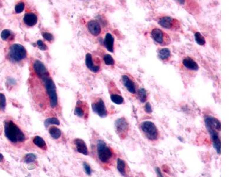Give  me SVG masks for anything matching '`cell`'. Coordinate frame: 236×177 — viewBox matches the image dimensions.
Wrapping results in <instances>:
<instances>
[{
	"label": "cell",
	"instance_id": "484cf974",
	"mask_svg": "<svg viewBox=\"0 0 236 177\" xmlns=\"http://www.w3.org/2000/svg\"><path fill=\"white\" fill-rule=\"evenodd\" d=\"M137 95L140 102L144 103L146 101V99H147L146 91L144 88H140L138 90Z\"/></svg>",
	"mask_w": 236,
	"mask_h": 177
},
{
	"label": "cell",
	"instance_id": "8d00e7d4",
	"mask_svg": "<svg viewBox=\"0 0 236 177\" xmlns=\"http://www.w3.org/2000/svg\"><path fill=\"white\" fill-rule=\"evenodd\" d=\"M145 111L147 113H151L152 112V106L149 102H147L145 106Z\"/></svg>",
	"mask_w": 236,
	"mask_h": 177
},
{
	"label": "cell",
	"instance_id": "52a82bcc",
	"mask_svg": "<svg viewBox=\"0 0 236 177\" xmlns=\"http://www.w3.org/2000/svg\"><path fill=\"white\" fill-rule=\"evenodd\" d=\"M158 24L163 28L173 30H178L180 27L179 21L169 16H165L161 18L158 21Z\"/></svg>",
	"mask_w": 236,
	"mask_h": 177
},
{
	"label": "cell",
	"instance_id": "2e32d148",
	"mask_svg": "<svg viewBox=\"0 0 236 177\" xmlns=\"http://www.w3.org/2000/svg\"><path fill=\"white\" fill-rule=\"evenodd\" d=\"M23 21L26 25L29 27L34 26L37 23V17L33 12L26 13L23 18Z\"/></svg>",
	"mask_w": 236,
	"mask_h": 177
},
{
	"label": "cell",
	"instance_id": "ac0fdd59",
	"mask_svg": "<svg viewBox=\"0 0 236 177\" xmlns=\"http://www.w3.org/2000/svg\"><path fill=\"white\" fill-rule=\"evenodd\" d=\"M86 65L87 68L94 73H97L100 70V67L99 66H96L94 65L92 56L90 53H87L86 55Z\"/></svg>",
	"mask_w": 236,
	"mask_h": 177
},
{
	"label": "cell",
	"instance_id": "ba28073f",
	"mask_svg": "<svg viewBox=\"0 0 236 177\" xmlns=\"http://www.w3.org/2000/svg\"><path fill=\"white\" fill-rule=\"evenodd\" d=\"M115 126L116 131L119 136L122 139L125 138L129 129V125L126 120L124 118H119L116 120Z\"/></svg>",
	"mask_w": 236,
	"mask_h": 177
},
{
	"label": "cell",
	"instance_id": "f1b7e54d",
	"mask_svg": "<svg viewBox=\"0 0 236 177\" xmlns=\"http://www.w3.org/2000/svg\"><path fill=\"white\" fill-rule=\"evenodd\" d=\"M37 156L34 153H28L26 155V156L24 158V162L26 164H30L33 162L36 159Z\"/></svg>",
	"mask_w": 236,
	"mask_h": 177
},
{
	"label": "cell",
	"instance_id": "44dd1931",
	"mask_svg": "<svg viewBox=\"0 0 236 177\" xmlns=\"http://www.w3.org/2000/svg\"><path fill=\"white\" fill-rule=\"evenodd\" d=\"M33 143L35 145L43 150H46L47 148L46 142L44 141V140L41 137L39 136H36L34 137Z\"/></svg>",
	"mask_w": 236,
	"mask_h": 177
},
{
	"label": "cell",
	"instance_id": "7a4b0ae2",
	"mask_svg": "<svg viewBox=\"0 0 236 177\" xmlns=\"http://www.w3.org/2000/svg\"><path fill=\"white\" fill-rule=\"evenodd\" d=\"M96 151L98 157L102 163H108L113 157V153L112 149L103 140H99L97 141Z\"/></svg>",
	"mask_w": 236,
	"mask_h": 177
},
{
	"label": "cell",
	"instance_id": "f35d334b",
	"mask_svg": "<svg viewBox=\"0 0 236 177\" xmlns=\"http://www.w3.org/2000/svg\"><path fill=\"white\" fill-rule=\"evenodd\" d=\"M3 160H4V156L1 153H0V162H2Z\"/></svg>",
	"mask_w": 236,
	"mask_h": 177
},
{
	"label": "cell",
	"instance_id": "ffe728a7",
	"mask_svg": "<svg viewBox=\"0 0 236 177\" xmlns=\"http://www.w3.org/2000/svg\"><path fill=\"white\" fill-rule=\"evenodd\" d=\"M117 169L119 173L124 177H126V162L124 160L118 158L117 160Z\"/></svg>",
	"mask_w": 236,
	"mask_h": 177
},
{
	"label": "cell",
	"instance_id": "603a6c76",
	"mask_svg": "<svg viewBox=\"0 0 236 177\" xmlns=\"http://www.w3.org/2000/svg\"><path fill=\"white\" fill-rule=\"evenodd\" d=\"M49 134L51 137L54 140H58L59 138H60L62 135L60 130L56 126H51L49 129Z\"/></svg>",
	"mask_w": 236,
	"mask_h": 177
},
{
	"label": "cell",
	"instance_id": "e0dca14e",
	"mask_svg": "<svg viewBox=\"0 0 236 177\" xmlns=\"http://www.w3.org/2000/svg\"><path fill=\"white\" fill-rule=\"evenodd\" d=\"M182 64L186 68L191 71H197L199 69L198 64L190 57L184 58L182 60Z\"/></svg>",
	"mask_w": 236,
	"mask_h": 177
},
{
	"label": "cell",
	"instance_id": "277c9868",
	"mask_svg": "<svg viewBox=\"0 0 236 177\" xmlns=\"http://www.w3.org/2000/svg\"><path fill=\"white\" fill-rule=\"evenodd\" d=\"M142 130L146 138L149 141H155L159 137V132L154 123L151 121H144L140 124Z\"/></svg>",
	"mask_w": 236,
	"mask_h": 177
},
{
	"label": "cell",
	"instance_id": "4dcf8cb0",
	"mask_svg": "<svg viewBox=\"0 0 236 177\" xmlns=\"http://www.w3.org/2000/svg\"><path fill=\"white\" fill-rule=\"evenodd\" d=\"M12 33L10 30L8 29H5L2 30V32L1 33V37L4 41H7L8 40L10 37L11 36Z\"/></svg>",
	"mask_w": 236,
	"mask_h": 177
},
{
	"label": "cell",
	"instance_id": "3957f363",
	"mask_svg": "<svg viewBox=\"0 0 236 177\" xmlns=\"http://www.w3.org/2000/svg\"><path fill=\"white\" fill-rule=\"evenodd\" d=\"M27 56L26 48L20 44H14L10 46L8 51V58L13 63L19 62Z\"/></svg>",
	"mask_w": 236,
	"mask_h": 177
},
{
	"label": "cell",
	"instance_id": "83f0119b",
	"mask_svg": "<svg viewBox=\"0 0 236 177\" xmlns=\"http://www.w3.org/2000/svg\"><path fill=\"white\" fill-rule=\"evenodd\" d=\"M194 37L196 43L199 45L203 46L205 44V39L204 37L200 32H196L194 35Z\"/></svg>",
	"mask_w": 236,
	"mask_h": 177
},
{
	"label": "cell",
	"instance_id": "30bf717a",
	"mask_svg": "<svg viewBox=\"0 0 236 177\" xmlns=\"http://www.w3.org/2000/svg\"><path fill=\"white\" fill-rule=\"evenodd\" d=\"M33 69L35 74L43 80L49 77V73L44 64L40 60H36L33 64Z\"/></svg>",
	"mask_w": 236,
	"mask_h": 177
},
{
	"label": "cell",
	"instance_id": "836d02e7",
	"mask_svg": "<svg viewBox=\"0 0 236 177\" xmlns=\"http://www.w3.org/2000/svg\"><path fill=\"white\" fill-rule=\"evenodd\" d=\"M42 35L43 38L48 41H51L54 40V37L51 33L48 32H43Z\"/></svg>",
	"mask_w": 236,
	"mask_h": 177
},
{
	"label": "cell",
	"instance_id": "e575fe53",
	"mask_svg": "<svg viewBox=\"0 0 236 177\" xmlns=\"http://www.w3.org/2000/svg\"><path fill=\"white\" fill-rule=\"evenodd\" d=\"M37 46H38V48H39L40 50H43V51H44V50H47V46H46V45L44 43V42H43L42 40H39L37 41Z\"/></svg>",
	"mask_w": 236,
	"mask_h": 177
},
{
	"label": "cell",
	"instance_id": "cb8c5ba5",
	"mask_svg": "<svg viewBox=\"0 0 236 177\" xmlns=\"http://www.w3.org/2000/svg\"><path fill=\"white\" fill-rule=\"evenodd\" d=\"M74 114L80 118H84L86 113L85 109L81 107V102L78 101L74 109Z\"/></svg>",
	"mask_w": 236,
	"mask_h": 177
},
{
	"label": "cell",
	"instance_id": "1f68e13d",
	"mask_svg": "<svg viewBox=\"0 0 236 177\" xmlns=\"http://www.w3.org/2000/svg\"><path fill=\"white\" fill-rule=\"evenodd\" d=\"M6 107V98L4 94L0 93V111H4Z\"/></svg>",
	"mask_w": 236,
	"mask_h": 177
},
{
	"label": "cell",
	"instance_id": "4316f807",
	"mask_svg": "<svg viewBox=\"0 0 236 177\" xmlns=\"http://www.w3.org/2000/svg\"><path fill=\"white\" fill-rule=\"evenodd\" d=\"M50 125H59L60 122L58 119L56 118H49L45 120L44 121V126L46 128H47Z\"/></svg>",
	"mask_w": 236,
	"mask_h": 177
},
{
	"label": "cell",
	"instance_id": "6da1fadb",
	"mask_svg": "<svg viewBox=\"0 0 236 177\" xmlns=\"http://www.w3.org/2000/svg\"><path fill=\"white\" fill-rule=\"evenodd\" d=\"M4 133L6 138L12 143H21L26 140L24 134L12 120L5 122Z\"/></svg>",
	"mask_w": 236,
	"mask_h": 177
},
{
	"label": "cell",
	"instance_id": "74e56055",
	"mask_svg": "<svg viewBox=\"0 0 236 177\" xmlns=\"http://www.w3.org/2000/svg\"><path fill=\"white\" fill-rule=\"evenodd\" d=\"M155 170V173H156V174L157 175V177H164V176H163V174H162V172H161V170L160 169V168L156 167Z\"/></svg>",
	"mask_w": 236,
	"mask_h": 177
},
{
	"label": "cell",
	"instance_id": "9a60e30c",
	"mask_svg": "<svg viewBox=\"0 0 236 177\" xmlns=\"http://www.w3.org/2000/svg\"><path fill=\"white\" fill-rule=\"evenodd\" d=\"M74 144L78 152L85 155H87L89 154L87 145L83 140L82 139H76L74 140Z\"/></svg>",
	"mask_w": 236,
	"mask_h": 177
},
{
	"label": "cell",
	"instance_id": "9c48e42d",
	"mask_svg": "<svg viewBox=\"0 0 236 177\" xmlns=\"http://www.w3.org/2000/svg\"><path fill=\"white\" fill-rule=\"evenodd\" d=\"M151 37L153 40L160 44L162 46L166 45L169 43L168 35L162 30L159 29H154L151 31Z\"/></svg>",
	"mask_w": 236,
	"mask_h": 177
},
{
	"label": "cell",
	"instance_id": "5bb4252c",
	"mask_svg": "<svg viewBox=\"0 0 236 177\" xmlns=\"http://www.w3.org/2000/svg\"><path fill=\"white\" fill-rule=\"evenodd\" d=\"M87 27L89 32L93 35L97 36L101 33V27L99 23L95 20H91L88 23Z\"/></svg>",
	"mask_w": 236,
	"mask_h": 177
},
{
	"label": "cell",
	"instance_id": "4fadbf2b",
	"mask_svg": "<svg viewBox=\"0 0 236 177\" xmlns=\"http://www.w3.org/2000/svg\"><path fill=\"white\" fill-rule=\"evenodd\" d=\"M122 80L126 89L131 93L135 94L136 93V86L134 82L131 80L127 75H123L122 76Z\"/></svg>",
	"mask_w": 236,
	"mask_h": 177
},
{
	"label": "cell",
	"instance_id": "f546056e",
	"mask_svg": "<svg viewBox=\"0 0 236 177\" xmlns=\"http://www.w3.org/2000/svg\"><path fill=\"white\" fill-rule=\"evenodd\" d=\"M103 60H104V63L106 65H109V66L114 65L115 63V62L113 58L112 57V56L111 55H110V54H105L104 56Z\"/></svg>",
	"mask_w": 236,
	"mask_h": 177
},
{
	"label": "cell",
	"instance_id": "7402d4cb",
	"mask_svg": "<svg viewBox=\"0 0 236 177\" xmlns=\"http://www.w3.org/2000/svg\"><path fill=\"white\" fill-rule=\"evenodd\" d=\"M171 51L168 48H162L158 51V57L162 60H167L171 56Z\"/></svg>",
	"mask_w": 236,
	"mask_h": 177
},
{
	"label": "cell",
	"instance_id": "8fae6325",
	"mask_svg": "<svg viewBox=\"0 0 236 177\" xmlns=\"http://www.w3.org/2000/svg\"><path fill=\"white\" fill-rule=\"evenodd\" d=\"M93 111L101 118H105L107 115V112L103 101L99 98L92 104Z\"/></svg>",
	"mask_w": 236,
	"mask_h": 177
},
{
	"label": "cell",
	"instance_id": "d590c367",
	"mask_svg": "<svg viewBox=\"0 0 236 177\" xmlns=\"http://www.w3.org/2000/svg\"><path fill=\"white\" fill-rule=\"evenodd\" d=\"M83 168H84L85 173H86L87 175L90 176L92 174L91 168H90V165L87 163H86V162H84L83 163Z\"/></svg>",
	"mask_w": 236,
	"mask_h": 177
},
{
	"label": "cell",
	"instance_id": "d6986e66",
	"mask_svg": "<svg viewBox=\"0 0 236 177\" xmlns=\"http://www.w3.org/2000/svg\"><path fill=\"white\" fill-rule=\"evenodd\" d=\"M104 45L106 49L111 52H113V46H114V38L110 33H107L104 40Z\"/></svg>",
	"mask_w": 236,
	"mask_h": 177
},
{
	"label": "cell",
	"instance_id": "5b68a950",
	"mask_svg": "<svg viewBox=\"0 0 236 177\" xmlns=\"http://www.w3.org/2000/svg\"><path fill=\"white\" fill-rule=\"evenodd\" d=\"M43 81L44 82L47 93L50 98V106L52 108H54L57 106L58 104L56 85L53 80L50 77L44 79Z\"/></svg>",
	"mask_w": 236,
	"mask_h": 177
},
{
	"label": "cell",
	"instance_id": "d4e9b609",
	"mask_svg": "<svg viewBox=\"0 0 236 177\" xmlns=\"http://www.w3.org/2000/svg\"><path fill=\"white\" fill-rule=\"evenodd\" d=\"M111 101L116 105H121L124 102V99L123 97L118 94H111L110 95Z\"/></svg>",
	"mask_w": 236,
	"mask_h": 177
},
{
	"label": "cell",
	"instance_id": "8992f818",
	"mask_svg": "<svg viewBox=\"0 0 236 177\" xmlns=\"http://www.w3.org/2000/svg\"><path fill=\"white\" fill-rule=\"evenodd\" d=\"M211 138V141L212 143L213 147L216 151L218 155L221 154V142L220 137V131L212 128H206Z\"/></svg>",
	"mask_w": 236,
	"mask_h": 177
},
{
	"label": "cell",
	"instance_id": "7c38bea8",
	"mask_svg": "<svg viewBox=\"0 0 236 177\" xmlns=\"http://www.w3.org/2000/svg\"><path fill=\"white\" fill-rule=\"evenodd\" d=\"M204 122L205 124L206 128H212L217 131L221 132V123L217 118L211 116H207L204 119Z\"/></svg>",
	"mask_w": 236,
	"mask_h": 177
},
{
	"label": "cell",
	"instance_id": "d6a6232c",
	"mask_svg": "<svg viewBox=\"0 0 236 177\" xmlns=\"http://www.w3.org/2000/svg\"><path fill=\"white\" fill-rule=\"evenodd\" d=\"M24 7H25V4H24V3L21 2L15 5V12H16L17 13H18V14L21 13V12L24 10Z\"/></svg>",
	"mask_w": 236,
	"mask_h": 177
}]
</instances>
